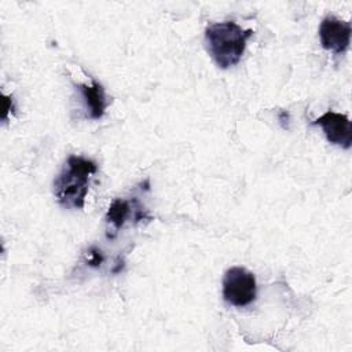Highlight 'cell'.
Wrapping results in <instances>:
<instances>
[{
    "label": "cell",
    "mask_w": 352,
    "mask_h": 352,
    "mask_svg": "<svg viewBox=\"0 0 352 352\" xmlns=\"http://www.w3.org/2000/svg\"><path fill=\"white\" fill-rule=\"evenodd\" d=\"M98 165L80 155H69L63 169L54 180V195L56 201L70 209H82L91 177Z\"/></svg>",
    "instance_id": "obj_1"
},
{
    "label": "cell",
    "mask_w": 352,
    "mask_h": 352,
    "mask_svg": "<svg viewBox=\"0 0 352 352\" xmlns=\"http://www.w3.org/2000/svg\"><path fill=\"white\" fill-rule=\"evenodd\" d=\"M252 29H242L232 21L210 23L205 30L208 51L220 69L235 66L246 48L248 40L253 36Z\"/></svg>",
    "instance_id": "obj_2"
},
{
    "label": "cell",
    "mask_w": 352,
    "mask_h": 352,
    "mask_svg": "<svg viewBox=\"0 0 352 352\" xmlns=\"http://www.w3.org/2000/svg\"><path fill=\"white\" fill-rule=\"evenodd\" d=\"M257 292L254 275L243 267H231L223 278V298L234 307H246Z\"/></svg>",
    "instance_id": "obj_3"
},
{
    "label": "cell",
    "mask_w": 352,
    "mask_h": 352,
    "mask_svg": "<svg viewBox=\"0 0 352 352\" xmlns=\"http://www.w3.org/2000/svg\"><path fill=\"white\" fill-rule=\"evenodd\" d=\"M351 33V23L334 15H327L319 25V38L322 47L337 55L348 50Z\"/></svg>",
    "instance_id": "obj_4"
},
{
    "label": "cell",
    "mask_w": 352,
    "mask_h": 352,
    "mask_svg": "<svg viewBox=\"0 0 352 352\" xmlns=\"http://www.w3.org/2000/svg\"><path fill=\"white\" fill-rule=\"evenodd\" d=\"M312 125H319L329 143L349 148L352 144V125L345 114L326 111L323 116L312 121Z\"/></svg>",
    "instance_id": "obj_5"
},
{
    "label": "cell",
    "mask_w": 352,
    "mask_h": 352,
    "mask_svg": "<svg viewBox=\"0 0 352 352\" xmlns=\"http://www.w3.org/2000/svg\"><path fill=\"white\" fill-rule=\"evenodd\" d=\"M78 91L81 92V96L85 102L89 117L92 120L102 118L104 111H106V107H107V100H106L103 87L98 81L92 80V82L89 85L88 84H80Z\"/></svg>",
    "instance_id": "obj_6"
},
{
    "label": "cell",
    "mask_w": 352,
    "mask_h": 352,
    "mask_svg": "<svg viewBox=\"0 0 352 352\" xmlns=\"http://www.w3.org/2000/svg\"><path fill=\"white\" fill-rule=\"evenodd\" d=\"M131 210V205L128 201L117 198L114 199L106 213V220L114 226L116 230H120L122 227V224L125 223L128 214Z\"/></svg>",
    "instance_id": "obj_7"
},
{
    "label": "cell",
    "mask_w": 352,
    "mask_h": 352,
    "mask_svg": "<svg viewBox=\"0 0 352 352\" xmlns=\"http://www.w3.org/2000/svg\"><path fill=\"white\" fill-rule=\"evenodd\" d=\"M103 261V256H102V252L98 250L96 248H91L89 252H88V258H87V263L89 265H94V267H98L100 265V263Z\"/></svg>",
    "instance_id": "obj_8"
},
{
    "label": "cell",
    "mask_w": 352,
    "mask_h": 352,
    "mask_svg": "<svg viewBox=\"0 0 352 352\" xmlns=\"http://www.w3.org/2000/svg\"><path fill=\"white\" fill-rule=\"evenodd\" d=\"M14 109V103H12V98L3 95V120H7V116L10 111H12Z\"/></svg>",
    "instance_id": "obj_9"
}]
</instances>
